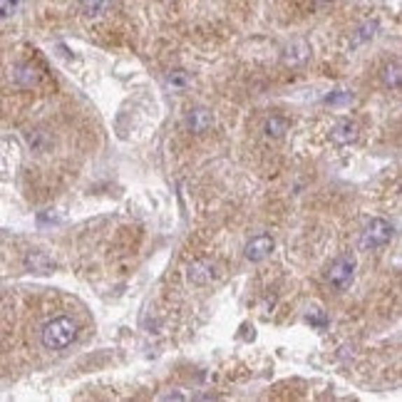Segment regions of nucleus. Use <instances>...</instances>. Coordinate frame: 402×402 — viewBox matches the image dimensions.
Segmentation results:
<instances>
[{"instance_id":"f8f14e48","label":"nucleus","mask_w":402,"mask_h":402,"mask_svg":"<svg viewBox=\"0 0 402 402\" xmlns=\"http://www.w3.org/2000/svg\"><path fill=\"white\" fill-rule=\"evenodd\" d=\"M382 82H385L387 88H392V90L400 88V65H397V62L385 65V70H382Z\"/></svg>"},{"instance_id":"9d476101","label":"nucleus","mask_w":402,"mask_h":402,"mask_svg":"<svg viewBox=\"0 0 402 402\" xmlns=\"http://www.w3.org/2000/svg\"><path fill=\"white\" fill-rule=\"evenodd\" d=\"M27 266L33 268V271H38V273H48L50 268H53V261H50L48 256L43 254V251H33V254L27 256Z\"/></svg>"},{"instance_id":"39448f33","label":"nucleus","mask_w":402,"mask_h":402,"mask_svg":"<svg viewBox=\"0 0 402 402\" xmlns=\"http://www.w3.org/2000/svg\"><path fill=\"white\" fill-rule=\"evenodd\" d=\"M186 276H189V281L194 283V286H209V283L219 276L216 263L207 261V258H204V261H194L189 266V273H186Z\"/></svg>"},{"instance_id":"9b49d317","label":"nucleus","mask_w":402,"mask_h":402,"mask_svg":"<svg viewBox=\"0 0 402 402\" xmlns=\"http://www.w3.org/2000/svg\"><path fill=\"white\" fill-rule=\"evenodd\" d=\"M167 85L172 90H186L191 85V80L184 70H174V72H169L167 75Z\"/></svg>"},{"instance_id":"20e7f679","label":"nucleus","mask_w":402,"mask_h":402,"mask_svg":"<svg viewBox=\"0 0 402 402\" xmlns=\"http://www.w3.org/2000/svg\"><path fill=\"white\" fill-rule=\"evenodd\" d=\"M271 251H273V239L266 234H261V236H254V239L246 244L244 256L249 258V261L258 263V261H263V258H268Z\"/></svg>"},{"instance_id":"ddd939ff","label":"nucleus","mask_w":402,"mask_h":402,"mask_svg":"<svg viewBox=\"0 0 402 402\" xmlns=\"http://www.w3.org/2000/svg\"><path fill=\"white\" fill-rule=\"evenodd\" d=\"M22 0H0V20H8L20 11Z\"/></svg>"},{"instance_id":"f03ea898","label":"nucleus","mask_w":402,"mask_h":402,"mask_svg":"<svg viewBox=\"0 0 402 402\" xmlns=\"http://www.w3.org/2000/svg\"><path fill=\"white\" fill-rule=\"evenodd\" d=\"M392 236H395V228H392L390 221H385V219H373V221L365 226L363 236H360V249L380 251L390 244Z\"/></svg>"},{"instance_id":"f257e3e1","label":"nucleus","mask_w":402,"mask_h":402,"mask_svg":"<svg viewBox=\"0 0 402 402\" xmlns=\"http://www.w3.org/2000/svg\"><path fill=\"white\" fill-rule=\"evenodd\" d=\"M43 345L48 350H65L70 348L77 338V323L67 315H60V318H53L50 323H45L43 328Z\"/></svg>"},{"instance_id":"6e6552de","label":"nucleus","mask_w":402,"mask_h":402,"mask_svg":"<svg viewBox=\"0 0 402 402\" xmlns=\"http://www.w3.org/2000/svg\"><path fill=\"white\" fill-rule=\"evenodd\" d=\"M263 132H266V137H271V139H281V137L289 132V120L273 114L271 120L266 122V127H263Z\"/></svg>"},{"instance_id":"2eb2a0df","label":"nucleus","mask_w":402,"mask_h":402,"mask_svg":"<svg viewBox=\"0 0 402 402\" xmlns=\"http://www.w3.org/2000/svg\"><path fill=\"white\" fill-rule=\"evenodd\" d=\"M305 57H308V48H305L303 43H296L293 45V55H291V50H289V55H286V60H289L291 65H296V62H303Z\"/></svg>"},{"instance_id":"423d86ee","label":"nucleus","mask_w":402,"mask_h":402,"mask_svg":"<svg viewBox=\"0 0 402 402\" xmlns=\"http://www.w3.org/2000/svg\"><path fill=\"white\" fill-rule=\"evenodd\" d=\"M186 127H189L194 134H204V132H209L214 127V114L204 107L191 109V112L186 114Z\"/></svg>"},{"instance_id":"dca6fc26","label":"nucleus","mask_w":402,"mask_h":402,"mask_svg":"<svg viewBox=\"0 0 402 402\" xmlns=\"http://www.w3.org/2000/svg\"><path fill=\"white\" fill-rule=\"evenodd\" d=\"M348 99H350V95L338 92V95H333V97H328V102H331V104H338V102H348Z\"/></svg>"},{"instance_id":"7ed1b4c3","label":"nucleus","mask_w":402,"mask_h":402,"mask_svg":"<svg viewBox=\"0 0 402 402\" xmlns=\"http://www.w3.org/2000/svg\"><path fill=\"white\" fill-rule=\"evenodd\" d=\"M355 278V258L348 254L338 256L335 261L328 268V283H331L335 291H348L353 286Z\"/></svg>"},{"instance_id":"1a4fd4ad","label":"nucleus","mask_w":402,"mask_h":402,"mask_svg":"<svg viewBox=\"0 0 402 402\" xmlns=\"http://www.w3.org/2000/svg\"><path fill=\"white\" fill-rule=\"evenodd\" d=\"M114 0H82V13L90 18H99L112 8Z\"/></svg>"},{"instance_id":"4468645a","label":"nucleus","mask_w":402,"mask_h":402,"mask_svg":"<svg viewBox=\"0 0 402 402\" xmlns=\"http://www.w3.org/2000/svg\"><path fill=\"white\" fill-rule=\"evenodd\" d=\"M305 318H308V323H310V326H315V328H326L328 326V315H326V310H321V308H310Z\"/></svg>"},{"instance_id":"0eeeda50","label":"nucleus","mask_w":402,"mask_h":402,"mask_svg":"<svg viewBox=\"0 0 402 402\" xmlns=\"http://www.w3.org/2000/svg\"><path fill=\"white\" fill-rule=\"evenodd\" d=\"M331 139L335 141L338 147H348V144H353L355 139H358V125L350 120H342L338 122L335 127H333L331 132Z\"/></svg>"}]
</instances>
